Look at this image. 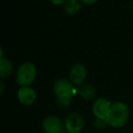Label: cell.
Masks as SVG:
<instances>
[{
  "label": "cell",
  "mask_w": 133,
  "mask_h": 133,
  "mask_svg": "<svg viewBox=\"0 0 133 133\" xmlns=\"http://www.w3.org/2000/svg\"><path fill=\"white\" fill-rule=\"evenodd\" d=\"M129 111L127 105L122 102H116L112 104L107 118L108 124L115 128L122 127L129 119Z\"/></svg>",
  "instance_id": "1"
},
{
  "label": "cell",
  "mask_w": 133,
  "mask_h": 133,
  "mask_svg": "<svg viewBox=\"0 0 133 133\" xmlns=\"http://www.w3.org/2000/svg\"><path fill=\"white\" fill-rule=\"evenodd\" d=\"M73 87L66 79H59L54 85V92L57 97V104L60 108L69 107L73 95Z\"/></svg>",
  "instance_id": "2"
},
{
  "label": "cell",
  "mask_w": 133,
  "mask_h": 133,
  "mask_svg": "<svg viewBox=\"0 0 133 133\" xmlns=\"http://www.w3.org/2000/svg\"><path fill=\"white\" fill-rule=\"evenodd\" d=\"M37 75V70L33 64L24 63L19 66L17 73V83L22 87H28L34 81Z\"/></svg>",
  "instance_id": "3"
},
{
  "label": "cell",
  "mask_w": 133,
  "mask_h": 133,
  "mask_svg": "<svg viewBox=\"0 0 133 133\" xmlns=\"http://www.w3.org/2000/svg\"><path fill=\"white\" fill-rule=\"evenodd\" d=\"M65 127L69 133H79L84 127V118L79 113L73 112L68 116Z\"/></svg>",
  "instance_id": "4"
},
{
  "label": "cell",
  "mask_w": 133,
  "mask_h": 133,
  "mask_svg": "<svg viewBox=\"0 0 133 133\" xmlns=\"http://www.w3.org/2000/svg\"><path fill=\"white\" fill-rule=\"evenodd\" d=\"M111 104L106 98H98L93 104V113L98 118H102V119L107 120L108 117L110 110Z\"/></svg>",
  "instance_id": "5"
},
{
  "label": "cell",
  "mask_w": 133,
  "mask_h": 133,
  "mask_svg": "<svg viewBox=\"0 0 133 133\" xmlns=\"http://www.w3.org/2000/svg\"><path fill=\"white\" fill-rule=\"evenodd\" d=\"M42 127L46 133H62L64 126L60 118L55 116H50L44 119Z\"/></svg>",
  "instance_id": "6"
},
{
  "label": "cell",
  "mask_w": 133,
  "mask_h": 133,
  "mask_svg": "<svg viewBox=\"0 0 133 133\" xmlns=\"http://www.w3.org/2000/svg\"><path fill=\"white\" fill-rule=\"evenodd\" d=\"M87 77V70L83 65L77 64L71 69L70 79L75 85H80L84 82Z\"/></svg>",
  "instance_id": "7"
},
{
  "label": "cell",
  "mask_w": 133,
  "mask_h": 133,
  "mask_svg": "<svg viewBox=\"0 0 133 133\" xmlns=\"http://www.w3.org/2000/svg\"><path fill=\"white\" fill-rule=\"evenodd\" d=\"M19 101L24 105H31L36 99V92L29 87H22L17 93Z\"/></svg>",
  "instance_id": "8"
},
{
  "label": "cell",
  "mask_w": 133,
  "mask_h": 133,
  "mask_svg": "<svg viewBox=\"0 0 133 133\" xmlns=\"http://www.w3.org/2000/svg\"><path fill=\"white\" fill-rule=\"evenodd\" d=\"M65 11L69 15L76 14L80 9V2L78 0H66L65 1Z\"/></svg>",
  "instance_id": "9"
},
{
  "label": "cell",
  "mask_w": 133,
  "mask_h": 133,
  "mask_svg": "<svg viewBox=\"0 0 133 133\" xmlns=\"http://www.w3.org/2000/svg\"><path fill=\"white\" fill-rule=\"evenodd\" d=\"M0 69H1V77L5 78L11 74L12 72V65L8 59L5 57H1L0 60Z\"/></svg>",
  "instance_id": "10"
},
{
  "label": "cell",
  "mask_w": 133,
  "mask_h": 133,
  "mask_svg": "<svg viewBox=\"0 0 133 133\" xmlns=\"http://www.w3.org/2000/svg\"><path fill=\"white\" fill-rule=\"evenodd\" d=\"M79 94L85 99H90L95 95V89L91 85L86 84V85L81 87V89L79 90Z\"/></svg>",
  "instance_id": "11"
},
{
  "label": "cell",
  "mask_w": 133,
  "mask_h": 133,
  "mask_svg": "<svg viewBox=\"0 0 133 133\" xmlns=\"http://www.w3.org/2000/svg\"><path fill=\"white\" fill-rule=\"evenodd\" d=\"M108 124V121L106 119H102V118H98L94 121V126L97 129H104L106 127V125Z\"/></svg>",
  "instance_id": "12"
},
{
  "label": "cell",
  "mask_w": 133,
  "mask_h": 133,
  "mask_svg": "<svg viewBox=\"0 0 133 133\" xmlns=\"http://www.w3.org/2000/svg\"><path fill=\"white\" fill-rule=\"evenodd\" d=\"M50 1L55 5H60V4H62V3H64L66 0H50Z\"/></svg>",
  "instance_id": "13"
},
{
  "label": "cell",
  "mask_w": 133,
  "mask_h": 133,
  "mask_svg": "<svg viewBox=\"0 0 133 133\" xmlns=\"http://www.w3.org/2000/svg\"><path fill=\"white\" fill-rule=\"evenodd\" d=\"M84 3H86V4H93V3L97 2L98 0H82Z\"/></svg>",
  "instance_id": "14"
},
{
  "label": "cell",
  "mask_w": 133,
  "mask_h": 133,
  "mask_svg": "<svg viewBox=\"0 0 133 133\" xmlns=\"http://www.w3.org/2000/svg\"><path fill=\"white\" fill-rule=\"evenodd\" d=\"M3 89H4V84L1 83V92H3Z\"/></svg>",
  "instance_id": "15"
},
{
  "label": "cell",
  "mask_w": 133,
  "mask_h": 133,
  "mask_svg": "<svg viewBox=\"0 0 133 133\" xmlns=\"http://www.w3.org/2000/svg\"><path fill=\"white\" fill-rule=\"evenodd\" d=\"M62 133H64V132H62Z\"/></svg>",
  "instance_id": "16"
}]
</instances>
